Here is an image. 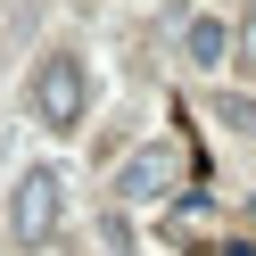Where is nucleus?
Wrapping results in <instances>:
<instances>
[{
	"mask_svg": "<svg viewBox=\"0 0 256 256\" xmlns=\"http://www.w3.org/2000/svg\"><path fill=\"white\" fill-rule=\"evenodd\" d=\"M182 58L190 66H223V58H232V25L223 17H190L182 25Z\"/></svg>",
	"mask_w": 256,
	"mask_h": 256,
	"instance_id": "20e7f679",
	"label": "nucleus"
},
{
	"mask_svg": "<svg viewBox=\"0 0 256 256\" xmlns=\"http://www.w3.org/2000/svg\"><path fill=\"white\" fill-rule=\"evenodd\" d=\"M174 182H182V149H174V140H149V149H132V157L116 166V198H124V206L166 198Z\"/></svg>",
	"mask_w": 256,
	"mask_h": 256,
	"instance_id": "f03ea898",
	"label": "nucleus"
},
{
	"mask_svg": "<svg viewBox=\"0 0 256 256\" xmlns=\"http://www.w3.org/2000/svg\"><path fill=\"white\" fill-rule=\"evenodd\" d=\"M223 124H240V132H256V100H223Z\"/></svg>",
	"mask_w": 256,
	"mask_h": 256,
	"instance_id": "39448f33",
	"label": "nucleus"
},
{
	"mask_svg": "<svg viewBox=\"0 0 256 256\" xmlns=\"http://www.w3.org/2000/svg\"><path fill=\"white\" fill-rule=\"evenodd\" d=\"M8 232H17L25 248H42V240L58 232V174H50V166H34V174L17 182V198H8Z\"/></svg>",
	"mask_w": 256,
	"mask_h": 256,
	"instance_id": "7ed1b4c3",
	"label": "nucleus"
},
{
	"mask_svg": "<svg viewBox=\"0 0 256 256\" xmlns=\"http://www.w3.org/2000/svg\"><path fill=\"white\" fill-rule=\"evenodd\" d=\"M83 100H91L83 58H66V50H58V58H42V74H34V116L66 132V124H83Z\"/></svg>",
	"mask_w": 256,
	"mask_h": 256,
	"instance_id": "f257e3e1",
	"label": "nucleus"
}]
</instances>
